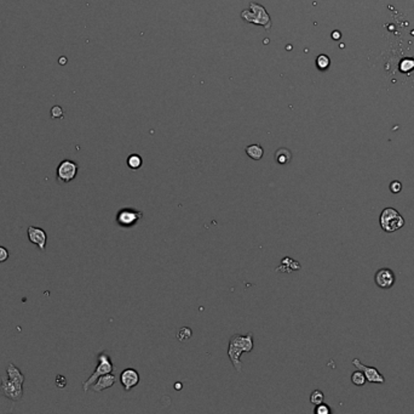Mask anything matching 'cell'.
Instances as JSON below:
<instances>
[{
    "instance_id": "1",
    "label": "cell",
    "mask_w": 414,
    "mask_h": 414,
    "mask_svg": "<svg viewBox=\"0 0 414 414\" xmlns=\"http://www.w3.org/2000/svg\"><path fill=\"white\" fill-rule=\"evenodd\" d=\"M254 348L253 343V333H247L246 335L241 334H234L229 340V346H228V356L231 361L232 365L236 369V372L242 373V362L241 355L244 352H252Z\"/></svg>"
},
{
    "instance_id": "2",
    "label": "cell",
    "mask_w": 414,
    "mask_h": 414,
    "mask_svg": "<svg viewBox=\"0 0 414 414\" xmlns=\"http://www.w3.org/2000/svg\"><path fill=\"white\" fill-rule=\"evenodd\" d=\"M379 224L383 231L391 233L404 226V219L394 208H385L379 216Z\"/></svg>"
},
{
    "instance_id": "3",
    "label": "cell",
    "mask_w": 414,
    "mask_h": 414,
    "mask_svg": "<svg viewBox=\"0 0 414 414\" xmlns=\"http://www.w3.org/2000/svg\"><path fill=\"white\" fill-rule=\"evenodd\" d=\"M113 372H114V365L110 360V356H109L107 352L98 353V356H97L96 369H94V372L92 373V375L86 380V381L82 382V390L86 392L87 390L92 386V384H93L99 377H101V375L108 374V373H113Z\"/></svg>"
},
{
    "instance_id": "4",
    "label": "cell",
    "mask_w": 414,
    "mask_h": 414,
    "mask_svg": "<svg viewBox=\"0 0 414 414\" xmlns=\"http://www.w3.org/2000/svg\"><path fill=\"white\" fill-rule=\"evenodd\" d=\"M143 213L138 209H133V208H123L116 214V224L123 229H131L135 226L136 224L142 220Z\"/></svg>"
},
{
    "instance_id": "5",
    "label": "cell",
    "mask_w": 414,
    "mask_h": 414,
    "mask_svg": "<svg viewBox=\"0 0 414 414\" xmlns=\"http://www.w3.org/2000/svg\"><path fill=\"white\" fill-rule=\"evenodd\" d=\"M0 391L7 398L12 401H19L23 396V385L16 384L7 378V375H2L0 382Z\"/></svg>"
},
{
    "instance_id": "6",
    "label": "cell",
    "mask_w": 414,
    "mask_h": 414,
    "mask_svg": "<svg viewBox=\"0 0 414 414\" xmlns=\"http://www.w3.org/2000/svg\"><path fill=\"white\" fill-rule=\"evenodd\" d=\"M77 175V164L75 162L65 159L57 166V179L61 182H70Z\"/></svg>"
},
{
    "instance_id": "7",
    "label": "cell",
    "mask_w": 414,
    "mask_h": 414,
    "mask_svg": "<svg viewBox=\"0 0 414 414\" xmlns=\"http://www.w3.org/2000/svg\"><path fill=\"white\" fill-rule=\"evenodd\" d=\"M353 364L355 365L357 369L362 370L363 374L366 375V379H367L368 382H372V384H384L385 382L384 375H383L375 367H370V365L363 364V363L361 362L360 360H357V358L353 360Z\"/></svg>"
},
{
    "instance_id": "8",
    "label": "cell",
    "mask_w": 414,
    "mask_h": 414,
    "mask_svg": "<svg viewBox=\"0 0 414 414\" xmlns=\"http://www.w3.org/2000/svg\"><path fill=\"white\" fill-rule=\"evenodd\" d=\"M396 277L391 268L389 267H382L375 272L374 275V282L382 289H390L394 285Z\"/></svg>"
},
{
    "instance_id": "9",
    "label": "cell",
    "mask_w": 414,
    "mask_h": 414,
    "mask_svg": "<svg viewBox=\"0 0 414 414\" xmlns=\"http://www.w3.org/2000/svg\"><path fill=\"white\" fill-rule=\"evenodd\" d=\"M139 373L133 368H126L120 374V382L125 391H130L139 384Z\"/></svg>"
},
{
    "instance_id": "10",
    "label": "cell",
    "mask_w": 414,
    "mask_h": 414,
    "mask_svg": "<svg viewBox=\"0 0 414 414\" xmlns=\"http://www.w3.org/2000/svg\"><path fill=\"white\" fill-rule=\"evenodd\" d=\"M27 234H28L29 241L33 244H35L40 250H45L46 242H47V234L40 227L29 226L27 230Z\"/></svg>"
},
{
    "instance_id": "11",
    "label": "cell",
    "mask_w": 414,
    "mask_h": 414,
    "mask_svg": "<svg viewBox=\"0 0 414 414\" xmlns=\"http://www.w3.org/2000/svg\"><path fill=\"white\" fill-rule=\"evenodd\" d=\"M115 381H116L115 375H114L113 373H108V374L101 375V377H99L93 384H92L91 387L94 392H101L103 391V390L109 389V387L113 386V385L115 384Z\"/></svg>"
},
{
    "instance_id": "12",
    "label": "cell",
    "mask_w": 414,
    "mask_h": 414,
    "mask_svg": "<svg viewBox=\"0 0 414 414\" xmlns=\"http://www.w3.org/2000/svg\"><path fill=\"white\" fill-rule=\"evenodd\" d=\"M257 10L258 11H257L256 23H259V25L265 26V22H269L268 14H266L265 10H264V9L259 5H258V8H257ZM242 17H244L245 20L247 21V22H254V20H256V14L244 11V13H242Z\"/></svg>"
},
{
    "instance_id": "13",
    "label": "cell",
    "mask_w": 414,
    "mask_h": 414,
    "mask_svg": "<svg viewBox=\"0 0 414 414\" xmlns=\"http://www.w3.org/2000/svg\"><path fill=\"white\" fill-rule=\"evenodd\" d=\"M6 375L7 378H9L11 381L16 382V384H22L23 385L24 381V375L22 374L21 370L18 369V368L16 367L15 364H12V363H10L9 365H7L6 368Z\"/></svg>"
},
{
    "instance_id": "14",
    "label": "cell",
    "mask_w": 414,
    "mask_h": 414,
    "mask_svg": "<svg viewBox=\"0 0 414 414\" xmlns=\"http://www.w3.org/2000/svg\"><path fill=\"white\" fill-rule=\"evenodd\" d=\"M245 151H246L247 156H248L251 159H253V161H261V157H263L264 154L263 147L258 144L249 145V146L246 147Z\"/></svg>"
},
{
    "instance_id": "15",
    "label": "cell",
    "mask_w": 414,
    "mask_h": 414,
    "mask_svg": "<svg viewBox=\"0 0 414 414\" xmlns=\"http://www.w3.org/2000/svg\"><path fill=\"white\" fill-rule=\"evenodd\" d=\"M275 161L277 162L280 166H285V164H288L292 161V153H291L290 149H277L275 153Z\"/></svg>"
},
{
    "instance_id": "16",
    "label": "cell",
    "mask_w": 414,
    "mask_h": 414,
    "mask_svg": "<svg viewBox=\"0 0 414 414\" xmlns=\"http://www.w3.org/2000/svg\"><path fill=\"white\" fill-rule=\"evenodd\" d=\"M399 69L401 73H409L414 69V59H402L399 65Z\"/></svg>"
},
{
    "instance_id": "17",
    "label": "cell",
    "mask_w": 414,
    "mask_h": 414,
    "mask_svg": "<svg viewBox=\"0 0 414 414\" xmlns=\"http://www.w3.org/2000/svg\"><path fill=\"white\" fill-rule=\"evenodd\" d=\"M143 159L139 154H131L127 158V166L128 168L133 169V170H137L142 166Z\"/></svg>"
},
{
    "instance_id": "18",
    "label": "cell",
    "mask_w": 414,
    "mask_h": 414,
    "mask_svg": "<svg viewBox=\"0 0 414 414\" xmlns=\"http://www.w3.org/2000/svg\"><path fill=\"white\" fill-rule=\"evenodd\" d=\"M351 381H353V384L356 385V386H363V385L366 384V381H367V379H366V375L363 374L362 370L357 369L351 374Z\"/></svg>"
},
{
    "instance_id": "19",
    "label": "cell",
    "mask_w": 414,
    "mask_h": 414,
    "mask_svg": "<svg viewBox=\"0 0 414 414\" xmlns=\"http://www.w3.org/2000/svg\"><path fill=\"white\" fill-rule=\"evenodd\" d=\"M329 65H331V60H329V57L327 56V55L322 54L317 56L316 66L320 71H326V69L329 67Z\"/></svg>"
},
{
    "instance_id": "20",
    "label": "cell",
    "mask_w": 414,
    "mask_h": 414,
    "mask_svg": "<svg viewBox=\"0 0 414 414\" xmlns=\"http://www.w3.org/2000/svg\"><path fill=\"white\" fill-rule=\"evenodd\" d=\"M191 334H193V331H191L190 328L183 327V328L179 329V331L177 333V339H178L179 341H182V343H184V341H188L189 339H190Z\"/></svg>"
},
{
    "instance_id": "21",
    "label": "cell",
    "mask_w": 414,
    "mask_h": 414,
    "mask_svg": "<svg viewBox=\"0 0 414 414\" xmlns=\"http://www.w3.org/2000/svg\"><path fill=\"white\" fill-rule=\"evenodd\" d=\"M323 399H324V395L321 390H314V391L311 392V395H310V402H311L312 404H315V406L322 403Z\"/></svg>"
},
{
    "instance_id": "22",
    "label": "cell",
    "mask_w": 414,
    "mask_h": 414,
    "mask_svg": "<svg viewBox=\"0 0 414 414\" xmlns=\"http://www.w3.org/2000/svg\"><path fill=\"white\" fill-rule=\"evenodd\" d=\"M389 188H390V191H391V193H394V195H397V193H399L402 191L401 181H399V180L391 181V182H390Z\"/></svg>"
},
{
    "instance_id": "23",
    "label": "cell",
    "mask_w": 414,
    "mask_h": 414,
    "mask_svg": "<svg viewBox=\"0 0 414 414\" xmlns=\"http://www.w3.org/2000/svg\"><path fill=\"white\" fill-rule=\"evenodd\" d=\"M315 413L316 414H329L331 413V408H329L328 406H327L326 403H320L317 404L316 407H315Z\"/></svg>"
},
{
    "instance_id": "24",
    "label": "cell",
    "mask_w": 414,
    "mask_h": 414,
    "mask_svg": "<svg viewBox=\"0 0 414 414\" xmlns=\"http://www.w3.org/2000/svg\"><path fill=\"white\" fill-rule=\"evenodd\" d=\"M51 117L52 118H62L63 117V111L60 106H55V107L51 110Z\"/></svg>"
},
{
    "instance_id": "25",
    "label": "cell",
    "mask_w": 414,
    "mask_h": 414,
    "mask_svg": "<svg viewBox=\"0 0 414 414\" xmlns=\"http://www.w3.org/2000/svg\"><path fill=\"white\" fill-rule=\"evenodd\" d=\"M10 253L9 250H7L5 247L0 246V263H4V261H6L7 259H9Z\"/></svg>"
},
{
    "instance_id": "26",
    "label": "cell",
    "mask_w": 414,
    "mask_h": 414,
    "mask_svg": "<svg viewBox=\"0 0 414 414\" xmlns=\"http://www.w3.org/2000/svg\"><path fill=\"white\" fill-rule=\"evenodd\" d=\"M56 382H57V385L60 387H64L65 385H67V380H65L62 375H58L57 379H56Z\"/></svg>"
},
{
    "instance_id": "27",
    "label": "cell",
    "mask_w": 414,
    "mask_h": 414,
    "mask_svg": "<svg viewBox=\"0 0 414 414\" xmlns=\"http://www.w3.org/2000/svg\"><path fill=\"white\" fill-rule=\"evenodd\" d=\"M340 37H341V34H340V32H338V31H334V32L332 33V38H333L334 40H339L340 39Z\"/></svg>"
},
{
    "instance_id": "28",
    "label": "cell",
    "mask_w": 414,
    "mask_h": 414,
    "mask_svg": "<svg viewBox=\"0 0 414 414\" xmlns=\"http://www.w3.org/2000/svg\"><path fill=\"white\" fill-rule=\"evenodd\" d=\"M176 386H174V389L176 390H181L182 389V382H176Z\"/></svg>"
}]
</instances>
